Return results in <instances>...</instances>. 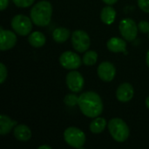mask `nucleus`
<instances>
[{
	"label": "nucleus",
	"mask_w": 149,
	"mask_h": 149,
	"mask_svg": "<svg viewBox=\"0 0 149 149\" xmlns=\"http://www.w3.org/2000/svg\"><path fill=\"white\" fill-rule=\"evenodd\" d=\"M81 113L88 118L99 117L103 112V102L95 92H85L79 96L78 103Z\"/></svg>",
	"instance_id": "f257e3e1"
},
{
	"label": "nucleus",
	"mask_w": 149,
	"mask_h": 149,
	"mask_svg": "<svg viewBox=\"0 0 149 149\" xmlns=\"http://www.w3.org/2000/svg\"><path fill=\"white\" fill-rule=\"evenodd\" d=\"M30 15L33 24L38 26H46L52 19V6L48 1H40L31 8Z\"/></svg>",
	"instance_id": "f03ea898"
},
{
	"label": "nucleus",
	"mask_w": 149,
	"mask_h": 149,
	"mask_svg": "<svg viewBox=\"0 0 149 149\" xmlns=\"http://www.w3.org/2000/svg\"><path fill=\"white\" fill-rule=\"evenodd\" d=\"M109 133L117 142H124L129 137V128L126 122L120 118L111 119L107 124Z\"/></svg>",
	"instance_id": "7ed1b4c3"
},
{
	"label": "nucleus",
	"mask_w": 149,
	"mask_h": 149,
	"mask_svg": "<svg viewBox=\"0 0 149 149\" xmlns=\"http://www.w3.org/2000/svg\"><path fill=\"white\" fill-rule=\"evenodd\" d=\"M65 141L74 148H81L86 142V134L79 128L70 127L64 132Z\"/></svg>",
	"instance_id": "20e7f679"
},
{
	"label": "nucleus",
	"mask_w": 149,
	"mask_h": 149,
	"mask_svg": "<svg viewBox=\"0 0 149 149\" xmlns=\"http://www.w3.org/2000/svg\"><path fill=\"white\" fill-rule=\"evenodd\" d=\"M32 20L25 15L18 14L11 19V27L20 36H27L32 29Z\"/></svg>",
	"instance_id": "39448f33"
},
{
	"label": "nucleus",
	"mask_w": 149,
	"mask_h": 149,
	"mask_svg": "<svg viewBox=\"0 0 149 149\" xmlns=\"http://www.w3.org/2000/svg\"><path fill=\"white\" fill-rule=\"evenodd\" d=\"M72 44L75 51L84 52L89 49L91 39L86 31L82 30H76L72 34Z\"/></svg>",
	"instance_id": "423d86ee"
},
{
	"label": "nucleus",
	"mask_w": 149,
	"mask_h": 149,
	"mask_svg": "<svg viewBox=\"0 0 149 149\" xmlns=\"http://www.w3.org/2000/svg\"><path fill=\"white\" fill-rule=\"evenodd\" d=\"M119 29L121 36L127 41H133L138 35V25L132 18H125L120 21Z\"/></svg>",
	"instance_id": "0eeeda50"
},
{
	"label": "nucleus",
	"mask_w": 149,
	"mask_h": 149,
	"mask_svg": "<svg viewBox=\"0 0 149 149\" xmlns=\"http://www.w3.org/2000/svg\"><path fill=\"white\" fill-rule=\"evenodd\" d=\"M82 60L80 58V57L72 52L70 51H66L65 52H63L60 57H59V63L60 65L67 70H75L78 69L81 64H82Z\"/></svg>",
	"instance_id": "6e6552de"
},
{
	"label": "nucleus",
	"mask_w": 149,
	"mask_h": 149,
	"mask_svg": "<svg viewBox=\"0 0 149 149\" xmlns=\"http://www.w3.org/2000/svg\"><path fill=\"white\" fill-rule=\"evenodd\" d=\"M66 85L70 91L72 93H79L84 86V78L77 71H72L66 75Z\"/></svg>",
	"instance_id": "1a4fd4ad"
},
{
	"label": "nucleus",
	"mask_w": 149,
	"mask_h": 149,
	"mask_svg": "<svg viewBox=\"0 0 149 149\" xmlns=\"http://www.w3.org/2000/svg\"><path fill=\"white\" fill-rule=\"evenodd\" d=\"M97 73L99 78L105 81V82H110L112 81L116 74V69L114 65L108 61H105L100 64L97 69Z\"/></svg>",
	"instance_id": "9d476101"
},
{
	"label": "nucleus",
	"mask_w": 149,
	"mask_h": 149,
	"mask_svg": "<svg viewBox=\"0 0 149 149\" xmlns=\"http://www.w3.org/2000/svg\"><path fill=\"white\" fill-rule=\"evenodd\" d=\"M0 49L1 51H7L15 46L17 43V36L16 34L9 30H3L1 27L0 31Z\"/></svg>",
	"instance_id": "9b49d317"
},
{
	"label": "nucleus",
	"mask_w": 149,
	"mask_h": 149,
	"mask_svg": "<svg viewBox=\"0 0 149 149\" xmlns=\"http://www.w3.org/2000/svg\"><path fill=\"white\" fill-rule=\"evenodd\" d=\"M134 94V87L129 83H122L117 88L116 98L120 102H128L130 101Z\"/></svg>",
	"instance_id": "f8f14e48"
},
{
	"label": "nucleus",
	"mask_w": 149,
	"mask_h": 149,
	"mask_svg": "<svg viewBox=\"0 0 149 149\" xmlns=\"http://www.w3.org/2000/svg\"><path fill=\"white\" fill-rule=\"evenodd\" d=\"M107 47L112 52H124L127 49V44L124 39L113 37L107 41Z\"/></svg>",
	"instance_id": "ddd939ff"
},
{
	"label": "nucleus",
	"mask_w": 149,
	"mask_h": 149,
	"mask_svg": "<svg viewBox=\"0 0 149 149\" xmlns=\"http://www.w3.org/2000/svg\"><path fill=\"white\" fill-rule=\"evenodd\" d=\"M13 134L19 141H27L31 138V131L29 127L20 124L14 127Z\"/></svg>",
	"instance_id": "4468645a"
},
{
	"label": "nucleus",
	"mask_w": 149,
	"mask_h": 149,
	"mask_svg": "<svg viewBox=\"0 0 149 149\" xmlns=\"http://www.w3.org/2000/svg\"><path fill=\"white\" fill-rule=\"evenodd\" d=\"M17 125V121L12 120L10 117L4 114L0 115V134L5 135L9 134Z\"/></svg>",
	"instance_id": "2eb2a0df"
},
{
	"label": "nucleus",
	"mask_w": 149,
	"mask_h": 149,
	"mask_svg": "<svg viewBox=\"0 0 149 149\" xmlns=\"http://www.w3.org/2000/svg\"><path fill=\"white\" fill-rule=\"evenodd\" d=\"M115 17H116V11L115 10L108 5V6H106L104 7L102 10H101V12H100V18L102 20V22L106 24H112L114 20H115Z\"/></svg>",
	"instance_id": "dca6fc26"
},
{
	"label": "nucleus",
	"mask_w": 149,
	"mask_h": 149,
	"mask_svg": "<svg viewBox=\"0 0 149 149\" xmlns=\"http://www.w3.org/2000/svg\"><path fill=\"white\" fill-rule=\"evenodd\" d=\"M45 41H46L45 36L40 31H34L31 33L28 37L29 44L35 48L42 47L45 44Z\"/></svg>",
	"instance_id": "f3484780"
},
{
	"label": "nucleus",
	"mask_w": 149,
	"mask_h": 149,
	"mask_svg": "<svg viewBox=\"0 0 149 149\" xmlns=\"http://www.w3.org/2000/svg\"><path fill=\"white\" fill-rule=\"evenodd\" d=\"M70 37V31L65 27L56 28L52 32L53 40L57 43H64Z\"/></svg>",
	"instance_id": "a211bd4d"
},
{
	"label": "nucleus",
	"mask_w": 149,
	"mask_h": 149,
	"mask_svg": "<svg viewBox=\"0 0 149 149\" xmlns=\"http://www.w3.org/2000/svg\"><path fill=\"white\" fill-rule=\"evenodd\" d=\"M107 126V120L105 118L102 117H96L91 123H90V131L93 134H100L102 133Z\"/></svg>",
	"instance_id": "6ab92c4d"
},
{
	"label": "nucleus",
	"mask_w": 149,
	"mask_h": 149,
	"mask_svg": "<svg viewBox=\"0 0 149 149\" xmlns=\"http://www.w3.org/2000/svg\"><path fill=\"white\" fill-rule=\"evenodd\" d=\"M97 60H98V53L95 51H86L82 58L83 63L87 66L95 65Z\"/></svg>",
	"instance_id": "aec40b11"
},
{
	"label": "nucleus",
	"mask_w": 149,
	"mask_h": 149,
	"mask_svg": "<svg viewBox=\"0 0 149 149\" xmlns=\"http://www.w3.org/2000/svg\"><path fill=\"white\" fill-rule=\"evenodd\" d=\"M64 102L68 107H74L79 103V97L72 93L67 94L64 99Z\"/></svg>",
	"instance_id": "412c9836"
},
{
	"label": "nucleus",
	"mask_w": 149,
	"mask_h": 149,
	"mask_svg": "<svg viewBox=\"0 0 149 149\" xmlns=\"http://www.w3.org/2000/svg\"><path fill=\"white\" fill-rule=\"evenodd\" d=\"M15 5L20 8H26L28 6H31L35 0H12Z\"/></svg>",
	"instance_id": "4be33fe9"
},
{
	"label": "nucleus",
	"mask_w": 149,
	"mask_h": 149,
	"mask_svg": "<svg viewBox=\"0 0 149 149\" xmlns=\"http://www.w3.org/2000/svg\"><path fill=\"white\" fill-rule=\"evenodd\" d=\"M7 74H8V72H7L6 66L3 63H1L0 64V83L1 84H3L5 81V79L7 78Z\"/></svg>",
	"instance_id": "5701e85b"
},
{
	"label": "nucleus",
	"mask_w": 149,
	"mask_h": 149,
	"mask_svg": "<svg viewBox=\"0 0 149 149\" xmlns=\"http://www.w3.org/2000/svg\"><path fill=\"white\" fill-rule=\"evenodd\" d=\"M138 5L141 10L149 13V0H138Z\"/></svg>",
	"instance_id": "b1692460"
},
{
	"label": "nucleus",
	"mask_w": 149,
	"mask_h": 149,
	"mask_svg": "<svg viewBox=\"0 0 149 149\" xmlns=\"http://www.w3.org/2000/svg\"><path fill=\"white\" fill-rule=\"evenodd\" d=\"M138 28L142 33L149 32V23L148 21H141L138 24Z\"/></svg>",
	"instance_id": "393cba45"
},
{
	"label": "nucleus",
	"mask_w": 149,
	"mask_h": 149,
	"mask_svg": "<svg viewBox=\"0 0 149 149\" xmlns=\"http://www.w3.org/2000/svg\"><path fill=\"white\" fill-rule=\"evenodd\" d=\"M9 0H0V4H1V10H5V8L8 6Z\"/></svg>",
	"instance_id": "a878e982"
},
{
	"label": "nucleus",
	"mask_w": 149,
	"mask_h": 149,
	"mask_svg": "<svg viewBox=\"0 0 149 149\" xmlns=\"http://www.w3.org/2000/svg\"><path fill=\"white\" fill-rule=\"evenodd\" d=\"M102 1H103L105 3L108 4V5H113V4H114V3H116L118 0H102Z\"/></svg>",
	"instance_id": "bb28decb"
},
{
	"label": "nucleus",
	"mask_w": 149,
	"mask_h": 149,
	"mask_svg": "<svg viewBox=\"0 0 149 149\" xmlns=\"http://www.w3.org/2000/svg\"><path fill=\"white\" fill-rule=\"evenodd\" d=\"M38 149H52V147L49 145H42L38 147Z\"/></svg>",
	"instance_id": "cd10ccee"
},
{
	"label": "nucleus",
	"mask_w": 149,
	"mask_h": 149,
	"mask_svg": "<svg viewBox=\"0 0 149 149\" xmlns=\"http://www.w3.org/2000/svg\"><path fill=\"white\" fill-rule=\"evenodd\" d=\"M146 62H147V65L149 67V50L148 51V53H147V57H146Z\"/></svg>",
	"instance_id": "c85d7f7f"
},
{
	"label": "nucleus",
	"mask_w": 149,
	"mask_h": 149,
	"mask_svg": "<svg viewBox=\"0 0 149 149\" xmlns=\"http://www.w3.org/2000/svg\"><path fill=\"white\" fill-rule=\"evenodd\" d=\"M145 103H146V106H147V107H148V108L149 109V96L148 97V98H147V100H146V102H145Z\"/></svg>",
	"instance_id": "c756f323"
},
{
	"label": "nucleus",
	"mask_w": 149,
	"mask_h": 149,
	"mask_svg": "<svg viewBox=\"0 0 149 149\" xmlns=\"http://www.w3.org/2000/svg\"><path fill=\"white\" fill-rule=\"evenodd\" d=\"M148 38H149V32H148Z\"/></svg>",
	"instance_id": "7c9ffc66"
}]
</instances>
